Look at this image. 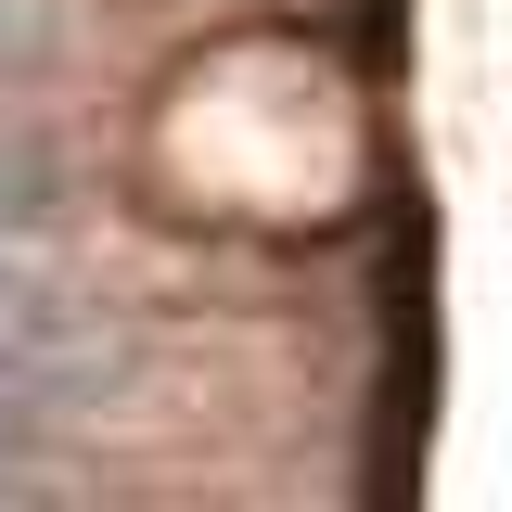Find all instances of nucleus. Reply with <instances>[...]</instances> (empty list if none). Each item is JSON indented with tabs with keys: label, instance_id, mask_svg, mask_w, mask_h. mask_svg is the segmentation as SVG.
Wrapping results in <instances>:
<instances>
[{
	"label": "nucleus",
	"instance_id": "1",
	"mask_svg": "<svg viewBox=\"0 0 512 512\" xmlns=\"http://www.w3.org/2000/svg\"><path fill=\"white\" fill-rule=\"evenodd\" d=\"M64 231V167L0 141V269H39V244Z\"/></svg>",
	"mask_w": 512,
	"mask_h": 512
},
{
	"label": "nucleus",
	"instance_id": "2",
	"mask_svg": "<svg viewBox=\"0 0 512 512\" xmlns=\"http://www.w3.org/2000/svg\"><path fill=\"white\" fill-rule=\"evenodd\" d=\"M0 512H77L64 487H39V474H0Z\"/></svg>",
	"mask_w": 512,
	"mask_h": 512
}]
</instances>
